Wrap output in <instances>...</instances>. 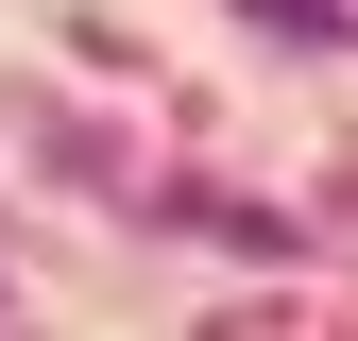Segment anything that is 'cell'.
<instances>
[{
    "label": "cell",
    "mask_w": 358,
    "mask_h": 341,
    "mask_svg": "<svg viewBox=\"0 0 358 341\" xmlns=\"http://www.w3.org/2000/svg\"><path fill=\"white\" fill-rule=\"evenodd\" d=\"M239 17H273V34H341V0H239Z\"/></svg>",
    "instance_id": "cell-1"
}]
</instances>
